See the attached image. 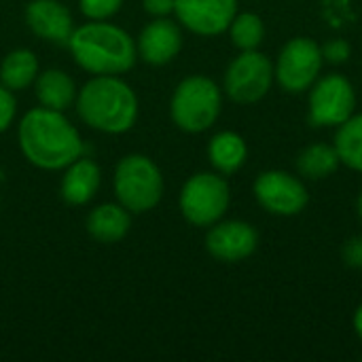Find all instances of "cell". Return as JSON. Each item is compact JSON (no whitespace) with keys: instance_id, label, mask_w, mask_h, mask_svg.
Here are the masks:
<instances>
[{"instance_id":"obj_1","label":"cell","mask_w":362,"mask_h":362,"mask_svg":"<svg viewBox=\"0 0 362 362\" xmlns=\"http://www.w3.org/2000/svg\"><path fill=\"white\" fill-rule=\"evenodd\" d=\"M23 157L40 170H66L83 157V140L76 127L59 110L32 108L17 127Z\"/></svg>"},{"instance_id":"obj_2","label":"cell","mask_w":362,"mask_h":362,"mask_svg":"<svg viewBox=\"0 0 362 362\" xmlns=\"http://www.w3.org/2000/svg\"><path fill=\"white\" fill-rule=\"evenodd\" d=\"M76 112L104 134H125L138 119V95L117 74H95L76 91Z\"/></svg>"},{"instance_id":"obj_3","label":"cell","mask_w":362,"mask_h":362,"mask_svg":"<svg viewBox=\"0 0 362 362\" xmlns=\"http://www.w3.org/2000/svg\"><path fill=\"white\" fill-rule=\"evenodd\" d=\"M68 49L74 62L91 74H123L136 64V40L119 25L89 21L74 28Z\"/></svg>"},{"instance_id":"obj_4","label":"cell","mask_w":362,"mask_h":362,"mask_svg":"<svg viewBox=\"0 0 362 362\" xmlns=\"http://www.w3.org/2000/svg\"><path fill=\"white\" fill-rule=\"evenodd\" d=\"M221 108L223 93L218 85L204 74H193L180 81L170 102L172 121L187 134L210 129L216 123Z\"/></svg>"},{"instance_id":"obj_5","label":"cell","mask_w":362,"mask_h":362,"mask_svg":"<svg viewBox=\"0 0 362 362\" xmlns=\"http://www.w3.org/2000/svg\"><path fill=\"white\" fill-rule=\"evenodd\" d=\"M117 202L132 214L153 210L163 197V176L146 155H125L115 170Z\"/></svg>"},{"instance_id":"obj_6","label":"cell","mask_w":362,"mask_h":362,"mask_svg":"<svg viewBox=\"0 0 362 362\" xmlns=\"http://www.w3.org/2000/svg\"><path fill=\"white\" fill-rule=\"evenodd\" d=\"M229 185L223 176L199 172L191 176L180 191V212L195 227H212L229 208Z\"/></svg>"},{"instance_id":"obj_7","label":"cell","mask_w":362,"mask_h":362,"mask_svg":"<svg viewBox=\"0 0 362 362\" xmlns=\"http://www.w3.org/2000/svg\"><path fill=\"white\" fill-rule=\"evenodd\" d=\"M322 64L325 57L320 45L308 36H297L282 47L274 66V76L288 93H301L316 83Z\"/></svg>"},{"instance_id":"obj_8","label":"cell","mask_w":362,"mask_h":362,"mask_svg":"<svg viewBox=\"0 0 362 362\" xmlns=\"http://www.w3.org/2000/svg\"><path fill=\"white\" fill-rule=\"evenodd\" d=\"M308 98V119L316 127L341 125L354 115L356 93L352 83L341 74H327L316 78L310 87Z\"/></svg>"},{"instance_id":"obj_9","label":"cell","mask_w":362,"mask_h":362,"mask_svg":"<svg viewBox=\"0 0 362 362\" xmlns=\"http://www.w3.org/2000/svg\"><path fill=\"white\" fill-rule=\"evenodd\" d=\"M274 66L267 55L242 51L225 72V91L238 104H255L263 100L274 83Z\"/></svg>"},{"instance_id":"obj_10","label":"cell","mask_w":362,"mask_h":362,"mask_svg":"<svg viewBox=\"0 0 362 362\" xmlns=\"http://www.w3.org/2000/svg\"><path fill=\"white\" fill-rule=\"evenodd\" d=\"M255 197L267 212L278 216H295L303 212L310 202L305 185L282 170H267L259 174L255 180Z\"/></svg>"},{"instance_id":"obj_11","label":"cell","mask_w":362,"mask_h":362,"mask_svg":"<svg viewBox=\"0 0 362 362\" xmlns=\"http://www.w3.org/2000/svg\"><path fill=\"white\" fill-rule=\"evenodd\" d=\"M174 13L187 30L216 36L229 30L238 15V0H174Z\"/></svg>"},{"instance_id":"obj_12","label":"cell","mask_w":362,"mask_h":362,"mask_svg":"<svg viewBox=\"0 0 362 362\" xmlns=\"http://www.w3.org/2000/svg\"><path fill=\"white\" fill-rule=\"evenodd\" d=\"M257 229L244 221H218L206 235V250L223 263H240L248 259L257 250Z\"/></svg>"},{"instance_id":"obj_13","label":"cell","mask_w":362,"mask_h":362,"mask_svg":"<svg viewBox=\"0 0 362 362\" xmlns=\"http://www.w3.org/2000/svg\"><path fill=\"white\" fill-rule=\"evenodd\" d=\"M136 49L138 55L151 66L170 64L182 49V32L178 23L165 17H157L155 21L144 25V30L138 36Z\"/></svg>"},{"instance_id":"obj_14","label":"cell","mask_w":362,"mask_h":362,"mask_svg":"<svg viewBox=\"0 0 362 362\" xmlns=\"http://www.w3.org/2000/svg\"><path fill=\"white\" fill-rule=\"evenodd\" d=\"M25 23L38 38L55 45H68L74 32L72 15L59 0H32L25 6Z\"/></svg>"},{"instance_id":"obj_15","label":"cell","mask_w":362,"mask_h":362,"mask_svg":"<svg viewBox=\"0 0 362 362\" xmlns=\"http://www.w3.org/2000/svg\"><path fill=\"white\" fill-rule=\"evenodd\" d=\"M100 182H102V172L98 163L78 157L66 168L62 176V185H59L62 199L70 206H85L95 197Z\"/></svg>"},{"instance_id":"obj_16","label":"cell","mask_w":362,"mask_h":362,"mask_svg":"<svg viewBox=\"0 0 362 362\" xmlns=\"http://www.w3.org/2000/svg\"><path fill=\"white\" fill-rule=\"evenodd\" d=\"M132 212L121 204H102L87 216V231L95 242L115 244L123 240L132 227Z\"/></svg>"},{"instance_id":"obj_17","label":"cell","mask_w":362,"mask_h":362,"mask_svg":"<svg viewBox=\"0 0 362 362\" xmlns=\"http://www.w3.org/2000/svg\"><path fill=\"white\" fill-rule=\"evenodd\" d=\"M36 98L40 106L64 112L72 102H76V87L74 81L57 68L45 70L36 76Z\"/></svg>"},{"instance_id":"obj_18","label":"cell","mask_w":362,"mask_h":362,"mask_svg":"<svg viewBox=\"0 0 362 362\" xmlns=\"http://www.w3.org/2000/svg\"><path fill=\"white\" fill-rule=\"evenodd\" d=\"M248 157L246 142L235 132H218L208 144V159L218 174H235Z\"/></svg>"},{"instance_id":"obj_19","label":"cell","mask_w":362,"mask_h":362,"mask_svg":"<svg viewBox=\"0 0 362 362\" xmlns=\"http://www.w3.org/2000/svg\"><path fill=\"white\" fill-rule=\"evenodd\" d=\"M38 76V59L30 49L11 51L0 64V83L11 91L30 87Z\"/></svg>"},{"instance_id":"obj_20","label":"cell","mask_w":362,"mask_h":362,"mask_svg":"<svg viewBox=\"0 0 362 362\" xmlns=\"http://www.w3.org/2000/svg\"><path fill=\"white\" fill-rule=\"evenodd\" d=\"M339 155L331 144H310L297 157V172L310 180H322L337 172Z\"/></svg>"},{"instance_id":"obj_21","label":"cell","mask_w":362,"mask_h":362,"mask_svg":"<svg viewBox=\"0 0 362 362\" xmlns=\"http://www.w3.org/2000/svg\"><path fill=\"white\" fill-rule=\"evenodd\" d=\"M333 146L341 163L356 172H362V112L352 115L348 121L337 125Z\"/></svg>"},{"instance_id":"obj_22","label":"cell","mask_w":362,"mask_h":362,"mask_svg":"<svg viewBox=\"0 0 362 362\" xmlns=\"http://www.w3.org/2000/svg\"><path fill=\"white\" fill-rule=\"evenodd\" d=\"M229 34L233 45L240 51H255L263 42L265 36V25L263 19L255 13H240L233 17L229 25Z\"/></svg>"},{"instance_id":"obj_23","label":"cell","mask_w":362,"mask_h":362,"mask_svg":"<svg viewBox=\"0 0 362 362\" xmlns=\"http://www.w3.org/2000/svg\"><path fill=\"white\" fill-rule=\"evenodd\" d=\"M123 0H78L81 13L91 21H104L121 8Z\"/></svg>"},{"instance_id":"obj_24","label":"cell","mask_w":362,"mask_h":362,"mask_svg":"<svg viewBox=\"0 0 362 362\" xmlns=\"http://www.w3.org/2000/svg\"><path fill=\"white\" fill-rule=\"evenodd\" d=\"M322 57H325V62H329V64H344V62H348L350 59V53H352V47H350V42L348 40H344V38H331V40H327L322 47Z\"/></svg>"},{"instance_id":"obj_25","label":"cell","mask_w":362,"mask_h":362,"mask_svg":"<svg viewBox=\"0 0 362 362\" xmlns=\"http://www.w3.org/2000/svg\"><path fill=\"white\" fill-rule=\"evenodd\" d=\"M15 112H17L15 95H13L11 89H6V87L0 83V134H4V132L13 125Z\"/></svg>"},{"instance_id":"obj_26","label":"cell","mask_w":362,"mask_h":362,"mask_svg":"<svg viewBox=\"0 0 362 362\" xmlns=\"http://www.w3.org/2000/svg\"><path fill=\"white\" fill-rule=\"evenodd\" d=\"M341 255H344L346 265L354 269H362V238H352L350 242H346Z\"/></svg>"},{"instance_id":"obj_27","label":"cell","mask_w":362,"mask_h":362,"mask_svg":"<svg viewBox=\"0 0 362 362\" xmlns=\"http://www.w3.org/2000/svg\"><path fill=\"white\" fill-rule=\"evenodd\" d=\"M142 6L153 17H168L174 13V0H142Z\"/></svg>"},{"instance_id":"obj_28","label":"cell","mask_w":362,"mask_h":362,"mask_svg":"<svg viewBox=\"0 0 362 362\" xmlns=\"http://www.w3.org/2000/svg\"><path fill=\"white\" fill-rule=\"evenodd\" d=\"M354 329H356V335L362 339V305L354 314Z\"/></svg>"},{"instance_id":"obj_29","label":"cell","mask_w":362,"mask_h":362,"mask_svg":"<svg viewBox=\"0 0 362 362\" xmlns=\"http://www.w3.org/2000/svg\"><path fill=\"white\" fill-rule=\"evenodd\" d=\"M358 216H361V221H362V191H361V195H358Z\"/></svg>"}]
</instances>
